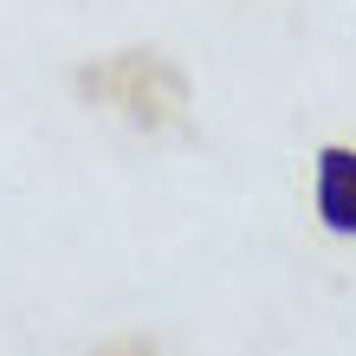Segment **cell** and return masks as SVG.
<instances>
[{"label":"cell","instance_id":"1","mask_svg":"<svg viewBox=\"0 0 356 356\" xmlns=\"http://www.w3.org/2000/svg\"><path fill=\"white\" fill-rule=\"evenodd\" d=\"M318 214L337 234H356V149H324V162H318Z\"/></svg>","mask_w":356,"mask_h":356}]
</instances>
